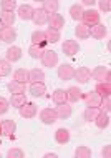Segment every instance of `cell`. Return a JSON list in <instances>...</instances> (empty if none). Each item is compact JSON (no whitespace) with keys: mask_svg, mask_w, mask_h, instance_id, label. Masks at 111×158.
<instances>
[{"mask_svg":"<svg viewBox=\"0 0 111 158\" xmlns=\"http://www.w3.org/2000/svg\"><path fill=\"white\" fill-rule=\"evenodd\" d=\"M81 22L88 27L95 23H100V12L95 10V8H88V10H83V15H81Z\"/></svg>","mask_w":111,"mask_h":158,"instance_id":"1","label":"cell"},{"mask_svg":"<svg viewBox=\"0 0 111 158\" xmlns=\"http://www.w3.org/2000/svg\"><path fill=\"white\" fill-rule=\"evenodd\" d=\"M91 78H95L96 82H111V73H109V68L108 67H96L95 70L91 72Z\"/></svg>","mask_w":111,"mask_h":158,"instance_id":"2","label":"cell"},{"mask_svg":"<svg viewBox=\"0 0 111 158\" xmlns=\"http://www.w3.org/2000/svg\"><path fill=\"white\" fill-rule=\"evenodd\" d=\"M81 98L85 100V105H86V106H93V108H100V106H101V100H103V98L98 95L95 90L83 93Z\"/></svg>","mask_w":111,"mask_h":158,"instance_id":"3","label":"cell"},{"mask_svg":"<svg viewBox=\"0 0 111 158\" xmlns=\"http://www.w3.org/2000/svg\"><path fill=\"white\" fill-rule=\"evenodd\" d=\"M42 63H43V67H57L58 65V53L55 52V50H45L43 55H42Z\"/></svg>","mask_w":111,"mask_h":158,"instance_id":"4","label":"cell"},{"mask_svg":"<svg viewBox=\"0 0 111 158\" xmlns=\"http://www.w3.org/2000/svg\"><path fill=\"white\" fill-rule=\"evenodd\" d=\"M48 28H53V30H61L65 27V19H63L61 14H50L48 15Z\"/></svg>","mask_w":111,"mask_h":158,"instance_id":"5","label":"cell"},{"mask_svg":"<svg viewBox=\"0 0 111 158\" xmlns=\"http://www.w3.org/2000/svg\"><path fill=\"white\" fill-rule=\"evenodd\" d=\"M108 35V28L105 27V23H95L89 27V37L96 38V40H103Z\"/></svg>","mask_w":111,"mask_h":158,"instance_id":"6","label":"cell"},{"mask_svg":"<svg viewBox=\"0 0 111 158\" xmlns=\"http://www.w3.org/2000/svg\"><path fill=\"white\" fill-rule=\"evenodd\" d=\"M32 15H33V7L28 5V3H23V5H18L17 7V17L23 22H28L32 20Z\"/></svg>","mask_w":111,"mask_h":158,"instance_id":"7","label":"cell"},{"mask_svg":"<svg viewBox=\"0 0 111 158\" xmlns=\"http://www.w3.org/2000/svg\"><path fill=\"white\" fill-rule=\"evenodd\" d=\"M73 78L78 80V83H88L91 80V70L88 67H78L75 70V75Z\"/></svg>","mask_w":111,"mask_h":158,"instance_id":"8","label":"cell"},{"mask_svg":"<svg viewBox=\"0 0 111 158\" xmlns=\"http://www.w3.org/2000/svg\"><path fill=\"white\" fill-rule=\"evenodd\" d=\"M61 50L65 55H68V57H75V55L80 52V45L76 40H65L61 45Z\"/></svg>","mask_w":111,"mask_h":158,"instance_id":"9","label":"cell"},{"mask_svg":"<svg viewBox=\"0 0 111 158\" xmlns=\"http://www.w3.org/2000/svg\"><path fill=\"white\" fill-rule=\"evenodd\" d=\"M55 112H57V117L58 120H68V118L73 115V106L66 103H61V105H57V108H55Z\"/></svg>","mask_w":111,"mask_h":158,"instance_id":"10","label":"cell"},{"mask_svg":"<svg viewBox=\"0 0 111 158\" xmlns=\"http://www.w3.org/2000/svg\"><path fill=\"white\" fill-rule=\"evenodd\" d=\"M40 120L45 123V125H52L58 120L57 117V112H55V108H43L40 112Z\"/></svg>","mask_w":111,"mask_h":158,"instance_id":"11","label":"cell"},{"mask_svg":"<svg viewBox=\"0 0 111 158\" xmlns=\"http://www.w3.org/2000/svg\"><path fill=\"white\" fill-rule=\"evenodd\" d=\"M0 40L5 42V44H12L17 40V30L14 27H3L0 30Z\"/></svg>","mask_w":111,"mask_h":158,"instance_id":"12","label":"cell"},{"mask_svg":"<svg viewBox=\"0 0 111 158\" xmlns=\"http://www.w3.org/2000/svg\"><path fill=\"white\" fill-rule=\"evenodd\" d=\"M32 20H33V23H35V25L42 27V25H45L46 22H48V14H46L43 8H33Z\"/></svg>","mask_w":111,"mask_h":158,"instance_id":"13","label":"cell"},{"mask_svg":"<svg viewBox=\"0 0 111 158\" xmlns=\"http://www.w3.org/2000/svg\"><path fill=\"white\" fill-rule=\"evenodd\" d=\"M18 112H20V117H23V118H33V117H37V113H38V108H37V105H33V103H25L22 105L18 108Z\"/></svg>","mask_w":111,"mask_h":158,"instance_id":"14","label":"cell"},{"mask_svg":"<svg viewBox=\"0 0 111 158\" xmlns=\"http://www.w3.org/2000/svg\"><path fill=\"white\" fill-rule=\"evenodd\" d=\"M75 75V68L70 65V63H63V65L58 67V77L60 80H71Z\"/></svg>","mask_w":111,"mask_h":158,"instance_id":"15","label":"cell"},{"mask_svg":"<svg viewBox=\"0 0 111 158\" xmlns=\"http://www.w3.org/2000/svg\"><path fill=\"white\" fill-rule=\"evenodd\" d=\"M0 20H2L3 27H14V23L17 20V14H15V12L2 10V12H0Z\"/></svg>","mask_w":111,"mask_h":158,"instance_id":"16","label":"cell"},{"mask_svg":"<svg viewBox=\"0 0 111 158\" xmlns=\"http://www.w3.org/2000/svg\"><path fill=\"white\" fill-rule=\"evenodd\" d=\"M5 55H7V62H10V63L18 62L20 58H22V48H20V47L12 45V47H8V50H7Z\"/></svg>","mask_w":111,"mask_h":158,"instance_id":"17","label":"cell"},{"mask_svg":"<svg viewBox=\"0 0 111 158\" xmlns=\"http://www.w3.org/2000/svg\"><path fill=\"white\" fill-rule=\"evenodd\" d=\"M71 135H70V130L68 128H58L57 131H55V140H57V143L60 145H66L70 142Z\"/></svg>","mask_w":111,"mask_h":158,"instance_id":"18","label":"cell"},{"mask_svg":"<svg viewBox=\"0 0 111 158\" xmlns=\"http://www.w3.org/2000/svg\"><path fill=\"white\" fill-rule=\"evenodd\" d=\"M95 125H96L98 128H101V130L108 128V127H109V113L101 112V110H100V113H98L96 118H95Z\"/></svg>","mask_w":111,"mask_h":158,"instance_id":"19","label":"cell"},{"mask_svg":"<svg viewBox=\"0 0 111 158\" xmlns=\"http://www.w3.org/2000/svg\"><path fill=\"white\" fill-rule=\"evenodd\" d=\"M43 80H45V72L42 68H32V70H28V83L43 82Z\"/></svg>","mask_w":111,"mask_h":158,"instance_id":"20","label":"cell"},{"mask_svg":"<svg viewBox=\"0 0 111 158\" xmlns=\"http://www.w3.org/2000/svg\"><path fill=\"white\" fill-rule=\"evenodd\" d=\"M30 93H32L33 97H37V98L43 97L45 93H46V87H45V83H43V82L30 83Z\"/></svg>","mask_w":111,"mask_h":158,"instance_id":"21","label":"cell"},{"mask_svg":"<svg viewBox=\"0 0 111 158\" xmlns=\"http://www.w3.org/2000/svg\"><path fill=\"white\" fill-rule=\"evenodd\" d=\"M52 100H53L55 105L66 103V102H68L66 90H63V88H57V90H53V93H52Z\"/></svg>","mask_w":111,"mask_h":158,"instance_id":"22","label":"cell"},{"mask_svg":"<svg viewBox=\"0 0 111 158\" xmlns=\"http://www.w3.org/2000/svg\"><path fill=\"white\" fill-rule=\"evenodd\" d=\"M95 92H96L101 98L109 97V95H111V82H98Z\"/></svg>","mask_w":111,"mask_h":158,"instance_id":"23","label":"cell"},{"mask_svg":"<svg viewBox=\"0 0 111 158\" xmlns=\"http://www.w3.org/2000/svg\"><path fill=\"white\" fill-rule=\"evenodd\" d=\"M81 95H83V92L80 90L78 87H70V88H66L68 102H71V103H76V102H80V100H81Z\"/></svg>","mask_w":111,"mask_h":158,"instance_id":"24","label":"cell"},{"mask_svg":"<svg viewBox=\"0 0 111 158\" xmlns=\"http://www.w3.org/2000/svg\"><path fill=\"white\" fill-rule=\"evenodd\" d=\"M75 35L78 37V40H86V38H89V27L83 22H78L75 28Z\"/></svg>","mask_w":111,"mask_h":158,"instance_id":"25","label":"cell"},{"mask_svg":"<svg viewBox=\"0 0 111 158\" xmlns=\"http://www.w3.org/2000/svg\"><path fill=\"white\" fill-rule=\"evenodd\" d=\"M10 105L12 106H15V108H20L22 105L27 103V97H25V93H12V97H10Z\"/></svg>","mask_w":111,"mask_h":158,"instance_id":"26","label":"cell"},{"mask_svg":"<svg viewBox=\"0 0 111 158\" xmlns=\"http://www.w3.org/2000/svg\"><path fill=\"white\" fill-rule=\"evenodd\" d=\"M42 3H43V7H42V8H43L48 15L50 14H57L58 8H60V2H58V0H43Z\"/></svg>","mask_w":111,"mask_h":158,"instance_id":"27","label":"cell"},{"mask_svg":"<svg viewBox=\"0 0 111 158\" xmlns=\"http://www.w3.org/2000/svg\"><path fill=\"white\" fill-rule=\"evenodd\" d=\"M2 133L3 135H14L15 131H17V123H15V120H3L2 123Z\"/></svg>","mask_w":111,"mask_h":158,"instance_id":"28","label":"cell"},{"mask_svg":"<svg viewBox=\"0 0 111 158\" xmlns=\"http://www.w3.org/2000/svg\"><path fill=\"white\" fill-rule=\"evenodd\" d=\"M32 44H35V45H40V47H45L48 42H46V35H45V32H42V30H35L32 33Z\"/></svg>","mask_w":111,"mask_h":158,"instance_id":"29","label":"cell"},{"mask_svg":"<svg viewBox=\"0 0 111 158\" xmlns=\"http://www.w3.org/2000/svg\"><path fill=\"white\" fill-rule=\"evenodd\" d=\"M81 15H83V5L81 3H75V5L70 7V17L76 22H80L81 20Z\"/></svg>","mask_w":111,"mask_h":158,"instance_id":"30","label":"cell"},{"mask_svg":"<svg viewBox=\"0 0 111 158\" xmlns=\"http://www.w3.org/2000/svg\"><path fill=\"white\" fill-rule=\"evenodd\" d=\"M14 80L20 83H28V70H25V68H17L14 72Z\"/></svg>","mask_w":111,"mask_h":158,"instance_id":"31","label":"cell"},{"mask_svg":"<svg viewBox=\"0 0 111 158\" xmlns=\"http://www.w3.org/2000/svg\"><path fill=\"white\" fill-rule=\"evenodd\" d=\"M100 113V108H93V106H86V110L83 112V118H85V122H95V118H96V115Z\"/></svg>","mask_w":111,"mask_h":158,"instance_id":"32","label":"cell"},{"mask_svg":"<svg viewBox=\"0 0 111 158\" xmlns=\"http://www.w3.org/2000/svg\"><path fill=\"white\" fill-rule=\"evenodd\" d=\"M7 88L10 93H25V83H20V82H17V80H12V82L7 85Z\"/></svg>","mask_w":111,"mask_h":158,"instance_id":"33","label":"cell"},{"mask_svg":"<svg viewBox=\"0 0 111 158\" xmlns=\"http://www.w3.org/2000/svg\"><path fill=\"white\" fill-rule=\"evenodd\" d=\"M45 35H46V42H48V44H57V42L61 40L60 30H53V28H48V30L45 32Z\"/></svg>","mask_w":111,"mask_h":158,"instance_id":"34","label":"cell"},{"mask_svg":"<svg viewBox=\"0 0 111 158\" xmlns=\"http://www.w3.org/2000/svg\"><path fill=\"white\" fill-rule=\"evenodd\" d=\"M43 52H45L43 47L35 45V44H32V45H30V48H28V53H30V57H32V58H42Z\"/></svg>","mask_w":111,"mask_h":158,"instance_id":"35","label":"cell"},{"mask_svg":"<svg viewBox=\"0 0 111 158\" xmlns=\"http://www.w3.org/2000/svg\"><path fill=\"white\" fill-rule=\"evenodd\" d=\"M75 156L76 158H89L91 156V150H89L88 147H85V145H80L75 150Z\"/></svg>","mask_w":111,"mask_h":158,"instance_id":"36","label":"cell"},{"mask_svg":"<svg viewBox=\"0 0 111 158\" xmlns=\"http://www.w3.org/2000/svg\"><path fill=\"white\" fill-rule=\"evenodd\" d=\"M12 73V63L7 60H0V77H8Z\"/></svg>","mask_w":111,"mask_h":158,"instance_id":"37","label":"cell"},{"mask_svg":"<svg viewBox=\"0 0 111 158\" xmlns=\"http://www.w3.org/2000/svg\"><path fill=\"white\" fill-rule=\"evenodd\" d=\"M0 7H2V10L14 12L17 8V0H0Z\"/></svg>","mask_w":111,"mask_h":158,"instance_id":"38","label":"cell"},{"mask_svg":"<svg viewBox=\"0 0 111 158\" xmlns=\"http://www.w3.org/2000/svg\"><path fill=\"white\" fill-rule=\"evenodd\" d=\"M7 156H8V158H23L25 153H23V150H20V148L14 147V148H10V150L7 152Z\"/></svg>","mask_w":111,"mask_h":158,"instance_id":"39","label":"cell"},{"mask_svg":"<svg viewBox=\"0 0 111 158\" xmlns=\"http://www.w3.org/2000/svg\"><path fill=\"white\" fill-rule=\"evenodd\" d=\"M8 108H10V102H8L5 97H0V115L7 113Z\"/></svg>","mask_w":111,"mask_h":158,"instance_id":"40","label":"cell"},{"mask_svg":"<svg viewBox=\"0 0 111 158\" xmlns=\"http://www.w3.org/2000/svg\"><path fill=\"white\" fill-rule=\"evenodd\" d=\"M100 10L105 12V14H109L111 12V0H100Z\"/></svg>","mask_w":111,"mask_h":158,"instance_id":"41","label":"cell"},{"mask_svg":"<svg viewBox=\"0 0 111 158\" xmlns=\"http://www.w3.org/2000/svg\"><path fill=\"white\" fill-rule=\"evenodd\" d=\"M101 106H103V112L109 113V110H111V100H109V97H105L103 100H101Z\"/></svg>","mask_w":111,"mask_h":158,"instance_id":"42","label":"cell"},{"mask_svg":"<svg viewBox=\"0 0 111 158\" xmlns=\"http://www.w3.org/2000/svg\"><path fill=\"white\" fill-rule=\"evenodd\" d=\"M101 155H103V156H109V155H111V147H109V145H106V147L103 148Z\"/></svg>","mask_w":111,"mask_h":158,"instance_id":"43","label":"cell"},{"mask_svg":"<svg viewBox=\"0 0 111 158\" xmlns=\"http://www.w3.org/2000/svg\"><path fill=\"white\" fill-rule=\"evenodd\" d=\"M96 3V0H81V5H88V7H93Z\"/></svg>","mask_w":111,"mask_h":158,"instance_id":"44","label":"cell"},{"mask_svg":"<svg viewBox=\"0 0 111 158\" xmlns=\"http://www.w3.org/2000/svg\"><path fill=\"white\" fill-rule=\"evenodd\" d=\"M58 155H57V153H52V152H50V153H45V158H57Z\"/></svg>","mask_w":111,"mask_h":158,"instance_id":"45","label":"cell"},{"mask_svg":"<svg viewBox=\"0 0 111 158\" xmlns=\"http://www.w3.org/2000/svg\"><path fill=\"white\" fill-rule=\"evenodd\" d=\"M2 28H3V23H2V20H0V30H2Z\"/></svg>","mask_w":111,"mask_h":158,"instance_id":"46","label":"cell"},{"mask_svg":"<svg viewBox=\"0 0 111 158\" xmlns=\"http://www.w3.org/2000/svg\"><path fill=\"white\" fill-rule=\"evenodd\" d=\"M0 135H3V133H2V125H0Z\"/></svg>","mask_w":111,"mask_h":158,"instance_id":"47","label":"cell"},{"mask_svg":"<svg viewBox=\"0 0 111 158\" xmlns=\"http://www.w3.org/2000/svg\"><path fill=\"white\" fill-rule=\"evenodd\" d=\"M33 2H43V0H33Z\"/></svg>","mask_w":111,"mask_h":158,"instance_id":"48","label":"cell"},{"mask_svg":"<svg viewBox=\"0 0 111 158\" xmlns=\"http://www.w3.org/2000/svg\"><path fill=\"white\" fill-rule=\"evenodd\" d=\"M0 158H2V155H0Z\"/></svg>","mask_w":111,"mask_h":158,"instance_id":"49","label":"cell"},{"mask_svg":"<svg viewBox=\"0 0 111 158\" xmlns=\"http://www.w3.org/2000/svg\"><path fill=\"white\" fill-rule=\"evenodd\" d=\"M0 42H2V40H0Z\"/></svg>","mask_w":111,"mask_h":158,"instance_id":"50","label":"cell"}]
</instances>
